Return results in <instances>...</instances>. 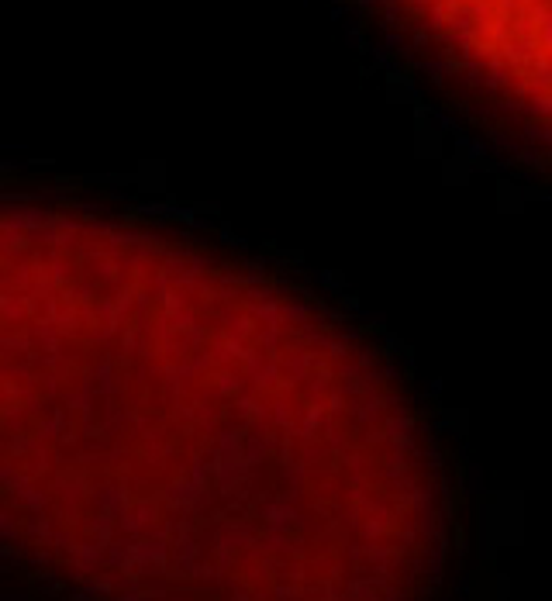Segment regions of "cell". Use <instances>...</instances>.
I'll use <instances>...</instances> for the list:
<instances>
[{
	"mask_svg": "<svg viewBox=\"0 0 552 601\" xmlns=\"http://www.w3.org/2000/svg\"><path fill=\"white\" fill-rule=\"evenodd\" d=\"M290 297L152 228L0 208V501L118 577L404 601L428 491ZM11 525V529H14ZM31 529V532H35ZM114 577V580H118Z\"/></svg>",
	"mask_w": 552,
	"mask_h": 601,
	"instance_id": "cell-1",
	"label": "cell"
}]
</instances>
